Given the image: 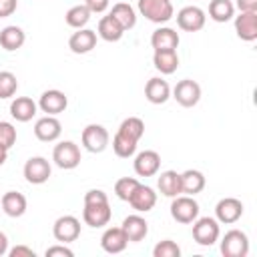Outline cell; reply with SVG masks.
<instances>
[{
    "label": "cell",
    "mask_w": 257,
    "mask_h": 257,
    "mask_svg": "<svg viewBox=\"0 0 257 257\" xmlns=\"http://www.w3.org/2000/svg\"><path fill=\"white\" fill-rule=\"evenodd\" d=\"M52 235L58 243H72L80 237V221L74 215H62L54 221Z\"/></svg>",
    "instance_id": "8"
},
{
    "label": "cell",
    "mask_w": 257,
    "mask_h": 257,
    "mask_svg": "<svg viewBox=\"0 0 257 257\" xmlns=\"http://www.w3.org/2000/svg\"><path fill=\"white\" fill-rule=\"evenodd\" d=\"M36 110H38V104L30 98V96H16L12 102H10V114L14 120L18 122H28L36 116Z\"/></svg>",
    "instance_id": "24"
},
{
    "label": "cell",
    "mask_w": 257,
    "mask_h": 257,
    "mask_svg": "<svg viewBox=\"0 0 257 257\" xmlns=\"http://www.w3.org/2000/svg\"><path fill=\"white\" fill-rule=\"evenodd\" d=\"M153 64L161 74H173L179 68V54L177 50H155Z\"/></svg>",
    "instance_id": "29"
},
{
    "label": "cell",
    "mask_w": 257,
    "mask_h": 257,
    "mask_svg": "<svg viewBox=\"0 0 257 257\" xmlns=\"http://www.w3.org/2000/svg\"><path fill=\"white\" fill-rule=\"evenodd\" d=\"M157 189L161 191V195H165L169 199L181 195L183 193L181 191V173L171 171V169L169 171H163L159 175V179H157Z\"/></svg>",
    "instance_id": "27"
},
{
    "label": "cell",
    "mask_w": 257,
    "mask_h": 257,
    "mask_svg": "<svg viewBox=\"0 0 257 257\" xmlns=\"http://www.w3.org/2000/svg\"><path fill=\"white\" fill-rule=\"evenodd\" d=\"M145 98L151 104H165L171 98V86L165 78L161 76H153L147 80L145 84Z\"/></svg>",
    "instance_id": "18"
},
{
    "label": "cell",
    "mask_w": 257,
    "mask_h": 257,
    "mask_svg": "<svg viewBox=\"0 0 257 257\" xmlns=\"http://www.w3.org/2000/svg\"><path fill=\"white\" fill-rule=\"evenodd\" d=\"M60 133H62L60 120L56 116H50V114H44L34 124V137L42 143H54L60 137Z\"/></svg>",
    "instance_id": "16"
},
{
    "label": "cell",
    "mask_w": 257,
    "mask_h": 257,
    "mask_svg": "<svg viewBox=\"0 0 257 257\" xmlns=\"http://www.w3.org/2000/svg\"><path fill=\"white\" fill-rule=\"evenodd\" d=\"M191 233H193L195 243H199L201 247H211L221 237L219 221L215 217H197L193 221V231Z\"/></svg>",
    "instance_id": "2"
},
{
    "label": "cell",
    "mask_w": 257,
    "mask_h": 257,
    "mask_svg": "<svg viewBox=\"0 0 257 257\" xmlns=\"http://www.w3.org/2000/svg\"><path fill=\"white\" fill-rule=\"evenodd\" d=\"M8 255H10V257H36L34 249H30V247H26V245H16V247L8 249Z\"/></svg>",
    "instance_id": "43"
},
{
    "label": "cell",
    "mask_w": 257,
    "mask_h": 257,
    "mask_svg": "<svg viewBox=\"0 0 257 257\" xmlns=\"http://www.w3.org/2000/svg\"><path fill=\"white\" fill-rule=\"evenodd\" d=\"M126 30L110 16V14H106V16H102L100 20H98V28H96V36L98 38H102L104 42H118L120 38H122V34H124Z\"/></svg>",
    "instance_id": "26"
},
{
    "label": "cell",
    "mask_w": 257,
    "mask_h": 257,
    "mask_svg": "<svg viewBox=\"0 0 257 257\" xmlns=\"http://www.w3.org/2000/svg\"><path fill=\"white\" fill-rule=\"evenodd\" d=\"M181 247L173 239H163L153 247V257H179Z\"/></svg>",
    "instance_id": "37"
},
{
    "label": "cell",
    "mask_w": 257,
    "mask_h": 257,
    "mask_svg": "<svg viewBox=\"0 0 257 257\" xmlns=\"http://www.w3.org/2000/svg\"><path fill=\"white\" fill-rule=\"evenodd\" d=\"M6 159H8V149H4V147H0V167L6 163Z\"/></svg>",
    "instance_id": "46"
},
{
    "label": "cell",
    "mask_w": 257,
    "mask_h": 257,
    "mask_svg": "<svg viewBox=\"0 0 257 257\" xmlns=\"http://www.w3.org/2000/svg\"><path fill=\"white\" fill-rule=\"evenodd\" d=\"M235 8H239V12H257V0H237Z\"/></svg>",
    "instance_id": "44"
},
{
    "label": "cell",
    "mask_w": 257,
    "mask_h": 257,
    "mask_svg": "<svg viewBox=\"0 0 257 257\" xmlns=\"http://www.w3.org/2000/svg\"><path fill=\"white\" fill-rule=\"evenodd\" d=\"M8 237H6V233H2L0 231V257H4V255H8Z\"/></svg>",
    "instance_id": "45"
},
{
    "label": "cell",
    "mask_w": 257,
    "mask_h": 257,
    "mask_svg": "<svg viewBox=\"0 0 257 257\" xmlns=\"http://www.w3.org/2000/svg\"><path fill=\"white\" fill-rule=\"evenodd\" d=\"M243 217V203L235 197H223L215 205V219L223 225H233Z\"/></svg>",
    "instance_id": "10"
},
{
    "label": "cell",
    "mask_w": 257,
    "mask_h": 257,
    "mask_svg": "<svg viewBox=\"0 0 257 257\" xmlns=\"http://www.w3.org/2000/svg\"><path fill=\"white\" fill-rule=\"evenodd\" d=\"M141 16H145L149 22L165 24L175 16V8L171 0H139L137 4Z\"/></svg>",
    "instance_id": "1"
},
{
    "label": "cell",
    "mask_w": 257,
    "mask_h": 257,
    "mask_svg": "<svg viewBox=\"0 0 257 257\" xmlns=\"http://www.w3.org/2000/svg\"><path fill=\"white\" fill-rule=\"evenodd\" d=\"M126 203H128L137 213H149V211L155 209V205H157V193H155L153 187L139 183Z\"/></svg>",
    "instance_id": "15"
},
{
    "label": "cell",
    "mask_w": 257,
    "mask_h": 257,
    "mask_svg": "<svg viewBox=\"0 0 257 257\" xmlns=\"http://www.w3.org/2000/svg\"><path fill=\"white\" fill-rule=\"evenodd\" d=\"M18 0H0V18H8L16 12Z\"/></svg>",
    "instance_id": "42"
},
{
    "label": "cell",
    "mask_w": 257,
    "mask_h": 257,
    "mask_svg": "<svg viewBox=\"0 0 257 257\" xmlns=\"http://www.w3.org/2000/svg\"><path fill=\"white\" fill-rule=\"evenodd\" d=\"M106 201H108V197L102 189H90V191L84 193V205H88V203H106Z\"/></svg>",
    "instance_id": "39"
},
{
    "label": "cell",
    "mask_w": 257,
    "mask_h": 257,
    "mask_svg": "<svg viewBox=\"0 0 257 257\" xmlns=\"http://www.w3.org/2000/svg\"><path fill=\"white\" fill-rule=\"evenodd\" d=\"M90 10L84 6V4H76V6H70L68 10H66V14H64V20H66V24L70 26V28H84L86 24H88V20H90Z\"/></svg>",
    "instance_id": "32"
},
{
    "label": "cell",
    "mask_w": 257,
    "mask_h": 257,
    "mask_svg": "<svg viewBox=\"0 0 257 257\" xmlns=\"http://www.w3.org/2000/svg\"><path fill=\"white\" fill-rule=\"evenodd\" d=\"M137 145H139L137 141H133V139H128V137H124V135H120V133H116V135L112 137V151H114V155L120 157V159H131V157H135Z\"/></svg>",
    "instance_id": "34"
},
{
    "label": "cell",
    "mask_w": 257,
    "mask_h": 257,
    "mask_svg": "<svg viewBox=\"0 0 257 257\" xmlns=\"http://www.w3.org/2000/svg\"><path fill=\"white\" fill-rule=\"evenodd\" d=\"M80 143H82V147H84L88 153L96 155V153H102V151L108 147L110 135H108V131H106L102 124L92 122V124H86V126L82 128Z\"/></svg>",
    "instance_id": "3"
},
{
    "label": "cell",
    "mask_w": 257,
    "mask_h": 257,
    "mask_svg": "<svg viewBox=\"0 0 257 257\" xmlns=\"http://www.w3.org/2000/svg\"><path fill=\"white\" fill-rule=\"evenodd\" d=\"M171 217H173L177 223L189 225V223H193V221L199 217V203L195 201V197L181 193V195L173 197V203H171Z\"/></svg>",
    "instance_id": "5"
},
{
    "label": "cell",
    "mask_w": 257,
    "mask_h": 257,
    "mask_svg": "<svg viewBox=\"0 0 257 257\" xmlns=\"http://www.w3.org/2000/svg\"><path fill=\"white\" fill-rule=\"evenodd\" d=\"M137 185H139V179H135V177H122V179H118L114 183V195L120 201H128L131 195H133V191L137 189Z\"/></svg>",
    "instance_id": "36"
},
{
    "label": "cell",
    "mask_w": 257,
    "mask_h": 257,
    "mask_svg": "<svg viewBox=\"0 0 257 257\" xmlns=\"http://www.w3.org/2000/svg\"><path fill=\"white\" fill-rule=\"evenodd\" d=\"M235 18V32L241 40H257V12H239Z\"/></svg>",
    "instance_id": "20"
},
{
    "label": "cell",
    "mask_w": 257,
    "mask_h": 257,
    "mask_svg": "<svg viewBox=\"0 0 257 257\" xmlns=\"http://www.w3.org/2000/svg\"><path fill=\"white\" fill-rule=\"evenodd\" d=\"M207 22L205 10L199 6H185L177 12V26L185 32H199Z\"/></svg>",
    "instance_id": "11"
},
{
    "label": "cell",
    "mask_w": 257,
    "mask_h": 257,
    "mask_svg": "<svg viewBox=\"0 0 257 257\" xmlns=\"http://www.w3.org/2000/svg\"><path fill=\"white\" fill-rule=\"evenodd\" d=\"M24 179L30 183V185H42L50 179L52 175V167L48 163V159L44 157H30L26 163H24Z\"/></svg>",
    "instance_id": "7"
},
{
    "label": "cell",
    "mask_w": 257,
    "mask_h": 257,
    "mask_svg": "<svg viewBox=\"0 0 257 257\" xmlns=\"http://www.w3.org/2000/svg\"><path fill=\"white\" fill-rule=\"evenodd\" d=\"M120 227H122V231H124L128 243H139V241H143V239L149 235V223H147V219L141 217L139 213L124 217L122 223H120Z\"/></svg>",
    "instance_id": "17"
},
{
    "label": "cell",
    "mask_w": 257,
    "mask_h": 257,
    "mask_svg": "<svg viewBox=\"0 0 257 257\" xmlns=\"http://www.w3.org/2000/svg\"><path fill=\"white\" fill-rule=\"evenodd\" d=\"M221 253L225 257H247L249 253V237L241 229H231L221 239Z\"/></svg>",
    "instance_id": "6"
},
{
    "label": "cell",
    "mask_w": 257,
    "mask_h": 257,
    "mask_svg": "<svg viewBox=\"0 0 257 257\" xmlns=\"http://www.w3.org/2000/svg\"><path fill=\"white\" fill-rule=\"evenodd\" d=\"M110 0H84V6L92 12V14H102L108 8Z\"/></svg>",
    "instance_id": "41"
},
{
    "label": "cell",
    "mask_w": 257,
    "mask_h": 257,
    "mask_svg": "<svg viewBox=\"0 0 257 257\" xmlns=\"http://www.w3.org/2000/svg\"><path fill=\"white\" fill-rule=\"evenodd\" d=\"M235 16V4L231 0H211L209 2V18L223 24L233 20Z\"/></svg>",
    "instance_id": "31"
},
{
    "label": "cell",
    "mask_w": 257,
    "mask_h": 257,
    "mask_svg": "<svg viewBox=\"0 0 257 257\" xmlns=\"http://www.w3.org/2000/svg\"><path fill=\"white\" fill-rule=\"evenodd\" d=\"M179 32L169 26H161L151 34V46L153 50H177L179 48Z\"/></svg>",
    "instance_id": "22"
},
{
    "label": "cell",
    "mask_w": 257,
    "mask_h": 257,
    "mask_svg": "<svg viewBox=\"0 0 257 257\" xmlns=\"http://www.w3.org/2000/svg\"><path fill=\"white\" fill-rule=\"evenodd\" d=\"M96 30L90 28H78L76 32H72V36L68 38V48L74 54H86L96 46Z\"/></svg>",
    "instance_id": "21"
},
{
    "label": "cell",
    "mask_w": 257,
    "mask_h": 257,
    "mask_svg": "<svg viewBox=\"0 0 257 257\" xmlns=\"http://www.w3.org/2000/svg\"><path fill=\"white\" fill-rule=\"evenodd\" d=\"M116 133H120V135H124V137H128V139H133V141L139 143L143 139V135H145V122L139 116H128V118H124L120 122V126H118Z\"/></svg>",
    "instance_id": "33"
},
{
    "label": "cell",
    "mask_w": 257,
    "mask_h": 257,
    "mask_svg": "<svg viewBox=\"0 0 257 257\" xmlns=\"http://www.w3.org/2000/svg\"><path fill=\"white\" fill-rule=\"evenodd\" d=\"M16 137H18L16 126L12 122H8V120H0V147L10 151L16 145Z\"/></svg>",
    "instance_id": "38"
},
{
    "label": "cell",
    "mask_w": 257,
    "mask_h": 257,
    "mask_svg": "<svg viewBox=\"0 0 257 257\" xmlns=\"http://www.w3.org/2000/svg\"><path fill=\"white\" fill-rule=\"evenodd\" d=\"M52 161L58 169H64V171H72L80 165L82 157H80V149L76 143L72 141H60L54 151H52Z\"/></svg>",
    "instance_id": "4"
},
{
    "label": "cell",
    "mask_w": 257,
    "mask_h": 257,
    "mask_svg": "<svg viewBox=\"0 0 257 257\" xmlns=\"http://www.w3.org/2000/svg\"><path fill=\"white\" fill-rule=\"evenodd\" d=\"M128 245V239L122 231V227H108L102 237H100V247L102 251L110 253V255H116V253H122Z\"/></svg>",
    "instance_id": "19"
},
{
    "label": "cell",
    "mask_w": 257,
    "mask_h": 257,
    "mask_svg": "<svg viewBox=\"0 0 257 257\" xmlns=\"http://www.w3.org/2000/svg\"><path fill=\"white\" fill-rule=\"evenodd\" d=\"M133 169L139 177H155L161 169V155L157 151H151V149L135 153Z\"/></svg>",
    "instance_id": "14"
},
{
    "label": "cell",
    "mask_w": 257,
    "mask_h": 257,
    "mask_svg": "<svg viewBox=\"0 0 257 257\" xmlns=\"http://www.w3.org/2000/svg\"><path fill=\"white\" fill-rule=\"evenodd\" d=\"M207 181H205V175L197 169H187L185 173H181V191L185 195H199L203 189H205Z\"/></svg>",
    "instance_id": "28"
},
{
    "label": "cell",
    "mask_w": 257,
    "mask_h": 257,
    "mask_svg": "<svg viewBox=\"0 0 257 257\" xmlns=\"http://www.w3.org/2000/svg\"><path fill=\"white\" fill-rule=\"evenodd\" d=\"M18 90V78L10 70H0V98H12Z\"/></svg>",
    "instance_id": "35"
},
{
    "label": "cell",
    "mask_w": 257,
    "mask_h": 257,
    "mask_svg": "<svg viewBox=\"0 0 257 257\" xmlns=\"http://www.w3.org/2000/svg\"><path fill=\"white\" fill-rule=\"evenodd\" d=\"M110 16L124 28V30H131L137 26V10L128 4V2H116L110 10Z\"/></svg>",
    "instance_id": "30"
},
{
    "label": "cell",
    "mask_w": 257,
    "mask_h": 257,
    "mask_svg": "<svg viewBox=\"0 0 257 257\" xmlns=\"http://www.w3.org/2000/svg\"><path fill=\"white\" fill-rule=\"evenodd\" d=\"M44 255H46V257H54V255H60V257H72V255H74V251H72V249H68V247H66V243H58V245L48 247V249L44 251Z\"/></svg>",
    "instance_id": "40"
},
{
    "label": "cell",
    "mask_w": 257,
    "mask_h": 257,
    "mask_svg": "<svg viewBox=\"0 0 257 257\" xmlns=\"http://www.w3.org/2000/svg\"><path fill=\"white\" fill-rule=\"evenodd\" d=\"M0 207H2V211H4L8 217L16 219V217H22V215L26 213L28 201H26V197H24L22 193H18V191H6V193L0 197Z\"/></svg>",
    "instance_id": "23"
},
{
    "label": "cell",
    "mask_w": 257,
    "mask_h": 257,
    "mask_svg": "<svg viewBox=\"0 0 257 257\" xmlns=\"http://www.w3.org/2000/svg\"><path fill=\"white\" fill-rule=\"evenodd\" d=\"M38 108L42 110V112H46V114H50V116H56V114H60V112H64L66 110V106H68V96L62 92V90H58V88H50V90H44L42 94H40V98H38Z\"/></svg>",
    "instance_id": "12"
},
{
    "label": "cell",
    "mask_w": 257,
    "mask_h": 257,
    "mask_svg": "<svg viewBox=\"0 0 257 257\" xmlns=\"http://www.w3.org/2000/svg\"><path fill=\"white\" fill-rule=\"evenodd\" d=\"M171 92H173V98L185 108H191L201 100V86L197 80H191V78L179 80Z\"/></svg>",
    "instance_id": "9"
},
{
    "label": "cell",
    "mask_w": 257,
    "mask_h": 257,
    "mask_svg": "<svg viewBox=\"0 0 257 257\" xmlns=\"http://www.w3.org/2000/svg\"><path fill=\"white\" fill-rule=\"evenodd\" d=\"M26 42V34L20 26L16 24H10V26H4L0 30V46L6 50V52H14L18 48H22Z\"/></svg>",
    "instance_id": "25"
},
{
    "label": "cell",
    "mask_w": 257,
    "mask_h": 257,
    "mask_svg": "<svg viewBox=\"0 0 257 257\" xmlns=\"http://www.w3.org/2000/svg\"><path fill=\"white\" fill-rule=\"evenodd\" d=\"M110 217H112V211H110L108 201L106 203H88L82 209V221L92 229H100V227L108 225Z\"/></svg>",
    "instance_id": "13"
}]
</instances>
